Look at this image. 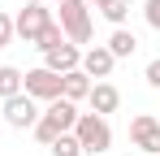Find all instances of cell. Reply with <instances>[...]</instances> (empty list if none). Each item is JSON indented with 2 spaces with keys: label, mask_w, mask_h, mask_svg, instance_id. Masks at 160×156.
I'll use <instances>...</instances> for the list:
<instances>
[{
  "label": "cell",
  "mask_w": 160,
  "mask_h": 156,
  "mask_svg": "<svg viewBox=\"0 0 160 156\" xmlns=\"http://www.w3.org/2000/svg\"><path fill=\"white\" fill-rule=\"evenodd\" d=\"M74 139L82 143V156H104L112 148V126H108V117H100V113H78Z\"/></svg>",
  "instance_id": "6da1fadb"
},
{
  "label": "cell",
  "mask_w": 160,
  "mask_h": 156,
  "mask_svg": "<svg viewBox=\"0 0 160 156\" xmlns=\"http://www.w3.org/2000/svg\"><path fill=\"white\" fill-rule=\"evenodd\" d=\"M56 9H61L56 22L65 30V39L69 44H91V4L87 0H61Z\"/></svg>",
  "instance_id": "7a4b0ae2"
},
{
  "label": "cell",
  "mask_w": 160,
  "mask_h": 156,
  "mask_svg": "<svg viewBox=\"0 0 160 156\" xmlns=\"http://www.w3.org/2000/svg\"><path fill=\"white\" fill-rule=\"evenodd\" d=\"M39 100H30L26 91H18V96H9L4 100V122L13 130H35V122H39Z\"/></svg>",
  "instance_id": "3957f363"
},
{
  "label": "cell",
  "mask_w": 160,
  "mask_h": 156,
  "mask_svg": "<svg viewBox=\"0 0 160 156\" xmlns=\"http://www.w3.org/2000/svg\"><path fill=\"white\" fill-rule=\"evenodd\" d=\"M22 91H26L30 100L48 104L61 96V74H52L48 65H39V70H26V78H22Z\"/></svg>",
  "instance_id": "277c9868"
},
{
  "label": "cell",
  "mask_w": 160,
  "mask_h": 156,
  "mask_svg": "<svg viewBox=\"0 0 160 156\" xmlns=\"http://www.w3.org/2000/svg\"><path fill=\"white\" fill-rule=\"evenodd\" d=\"M52 22V9L48 4H26L18 18H13V35L18 39H26V44H35L39 35H43V26Z\"/></svg>",
  "instance_id": "5b68a950"
},
{
  "label": "cell",
  "mask_w": 160,
  "mask_h": 156,
  "mask_svg": "<svg viewBox=\"0 0 160 156\" xmlns=\"http://www.w3.org/2000/svg\"><path fill=\"white\" fill-rule=\"evenodd\" d=\"M130 143L143 156H160V122L152 117V113H138V117L130 122Z\"/></svg>",
  "instance_id": "8992f818"
},
{
  "label": "cell",
  "mask_w": 160,
  "mask_h": 156,
  "mask_svg": "<svg viewBox=\"0 0 160 156\" xmlns=\"http://www.w3.org/2000/svg\"><path fill=\"white\" fill-rule=\"evenodd\" d=\"M112 65H117V56L104 48V44H95V48H82V74L91 78V82H100V78H108L112 74Z\"/></svg>",
  "instance_id": "52a82bcc"
},
{
  "label": "cell",
  "mask_w": 160,
  "mask_h": 156,
  "mask_svg": "<svg viewBox=\"0 0 160 156\" xmlns=\"http://www.w3.org/2000/svg\"><path fill=\"white\" fill-rule=\"evenodd\" d=\"M87 104H91V113L108 117V113H117V108H121V91H117L108 78H100V82H91V91H87Z\"/></svg>",
  "instance_id": "ba28073f"
},
{
  "label": "cell",
  "mask_w": 160,
  "mask_h": 156,
  "mask_svg": "<svg viewBox=\"0 0 160 156\" xmlns=\"http://www.w3.org/2000/svg\"><path fill=\"white\" fill-rule=\"evenodd\" d=\"M43 65H48L52 74H69V70H78V65H82V48L65 39V44H56L52 52H43Z\"/></svg>",
  "instance_id": "9c48e42d"
},
{
  "label": "cell",
  "mask_w": 160,
  "mask_h": 156,
  "mask_svg": "<svg viewBox=\"0 0 160 156\" xmlns=\"http://www.w3.org/2000/svg\"><path fill=\"white\" fill-rule=\"evenodd\" d=\"M104 48L112 52L117 61H121V56H134V52H138V35H134V30H126V26H112V35H108Z\"/></svg>",
  "instance_id": "30bf717a"
},
{
  "label": "cell",
  "mask_w": 160,
  "mask_h": 156,
  "mask_svg": "<svg viewBox=\"0 0 160 156\" xmlns=\"http://www.w3.org/2000/svg\"><path fill=\"white\" fill-rule=\"evenodd\" d=\"M87 91H91V78L82 74V70H69V74H61V100H87Z\"/></svg>",
  "instance_id": "8fae6325"
},
{
  "label": "cell",
  "mask_w": 160,
  "mask_h": 156,
  "mask_svg": "<svg viewBox=\"0 0 160 156\" xmlns=\"http://www.w3.org/2000/svg\"><path fill=\"white\" fill-rule=\"evenodd\" d=\"M22 70H18V65H0V100H9V96H18V91H22Z\"/></svg>",
  "instance_id": "7c38bea8"
},
{
  "label": "cell",
  "mask_w": 160,
  "mask_h": 156,
  "mask_svg": "<svg viewBox=\"0 0 160 156\" xmlns=\"http://www.w3.org/2000/svg\"><path fill=\"white\" fill-rule=\"evenodd\" d=\"M56 44H65V30H61V22H56V18H52V22L43 26V35L35 39V48H39V52H52Z\"/></svg>",
  "instance_id": "4fadbf2b"
},
{
  "label": "cell",
  "mask_w": 160,
  "mask_h": 156,
  "mask_svg": "<svg viewBox=\"0 0 160 156\" xmlns=\"http://www.w3.org/2000/svg\"><path fill=\"white\" fill-rule=\"evenodd\" d=\"M48 152H52V156H82V143L74 139V130H69V134H61V139L48 143Z\"/></svg>",
  "instance_id": "5bb4252c"
},
{
  "label": "cell",
  "mask_w": 160,
  "mask_h": 156,
  "mask_svg": "<svg viewBox=\"0 0 160 156\" xmlns=\"http://www.w3.org/2000/svg\"><path fill=\"white\" fill-rule=\"evenodd\" d=\"M100 13H104L112 26H126V18H130V0H108V4H100Z\"/></svg>",
  "instance_id": "9a60e30c"
},
{
  "label": "cell",
  "mask_w": 160,
  "mask_h": 156,
  "mask_svg": "<svg viewBox=\"0 0 160 156\" xmlns=\"http://www.w3.org/2000/svg\"><path fill=\"white\" fill-rule=\"evenodd\" d=\"M143 18L152 30H160V0H143Z\"/></svg>",
  "instance_id": "2e32d148"
},
{
  "label": "cell",
  "mask_w": 160,
  "mask_h": 156,
  "mask_svg": "<svg viewBox=\"0 0 160 156\" xmlns=\"http://www.w3.org/2000/svg\"><path fill=\"white\" fill-rule=\"evenodd\" d=\"M13 39H18V35H13V18H9V13H0V48H9Z\"/></svg>",
  "instance_id": "e0dca14e"
},
{
  "label": "cell",
  "mask_w": 160,
  "mask_h": 156,
  "mask_svg": "<svg viewBox=\"0 0 160 156\" xmlns=\"http://www.w3.org/2000/svg\"><path fill=\"white\" fill-rule=\"evenodd\" d=\"M143 78H147V87H156V91H160V56H156V61H147Z\"/></svg>",
  "instance_id": "ac0fdd59"
},
{
  "label": "cell",
  "mask_w": 160,
  "mask_h": 156,
  "mask_svg": "<svg viewBox=\"0 0 160 156\" xmlns=\"http://www.w3.org/2000/svg\"><path fill=\"white\" fill-rule=\"evenodd\" d=\"M87 4H91V9H100V4H108V0H87Z\"/></svg>",
  "instance_id": "d6986e66"
},
{
  "label": "cell",
  "mask_w": 160,
  "mask_h": 156,
  "mask_svg": "<svg viewBox=\"0 0 160 156\" xmlns=\"http://www.w3.org/2000/svg\"><path fill=\"white\" fill-rule=\"evenodd\" d=\"M22 4H43V0H22Z\"/></svg>",
  "instance_id": "ffe728a7"
},
{
  "label": "cell",
  "mask_w": 160,
  "mask_h": 156,
  "mask_svg": "<svg viewBox=\"0 0 160 156\" xmlns=\"http://www.w3.org/2000/svg\"><path fill=\"white\" fill-rule=\"evenodd\" d=\"M56 4H61V0H56Z\"/></svg>",
  "instance_id": "44dd1931"
}]
</instances>
